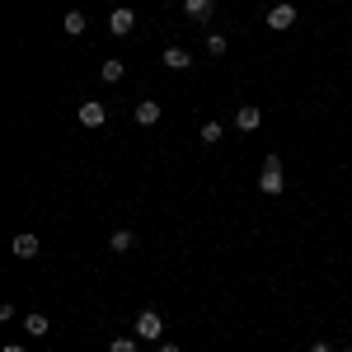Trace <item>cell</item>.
I'll list each match as a JSON object with an SVG mask.
<instances>
[{
  "label": "cell",
  "mask_w": 352,
  "mask_h": 352,
  "mask_svg": "<svg viewBox=\"0 0 352 352\" xmlns=\"http://www.w3.org/2000/svg\"><path fill=\"white\" fill-rule=\"evenodd\" d=\"M24 329H28V338H47V333H52L47 315H28V320H24Z\"/></svg>",
  "instance_id": "obj_10"
},
{
  "label": "cell",
  "mask_w": 352,
  "mask_h": 352,
  "mask_svg": "<svg viewBox=\"0 0 352 352\" xmlns=\"http://www.w3.org/2000/svg\"><path fill=\"white\" fill-rule=\"evenodd\" d=\"M258 188H263V192H282V188H287V174H282V160H277V155H268V160H263Z\"/></svg>",
  "instance_id": "obj_1"
},
{
  "label": "cell",
  "mask_w": 352,
  "mask_h": 352,
  "mask_svg": "<svg viewBox=\"0 0 352 352\" xmlns=\"http://www.w3.org/2000/svg\"><path fill=\"white\" fill-rule=\"evenodd\" d=\"M258 122H263V109H258V104H240V109H235V127H240V132H258Z\"/></svg>",
  "instance_id": "obj_3"
},
{
  "label": "cell",
  "mask_w": 352,
  "mask_h": 352,
  "mask_svg": "<svg viewBox=\"0 0 352 352\" xmlns=\"http://www.w3.org/2000/svg\"><path fill=\"white\" fill-rule=\"evenodd\" d=\"M99 76H104L109 85H118V80H122V61H104V66H99Z\"/></svg>",
  "instance_id": "obj_13"
},
{
  "label": "cell",
  "mask_w": 352,
  "mask_h": 352,
  "mask_svg": "<svg viewBox=\"0 0 352 352\" xmlns=\"http://www.w3.org/2000/svg\"><path fill=\"white\" fill-rule=\"evenodd\" d=\"M14 254L19 258H38V235H14Z\"/></svg>",
  "instance_id": "obj_11"
},
{
  "label": "cell",
  "mask_w": 352,
  "mask_h": 352,
  "mask_svg": "<svg viewBox=\"0 0 352 352\" xmlns=\"http://www.w3.org/2000/svg\"><path fill=\"white\" fill-rule=\"evenodd\" d=\"M160 352H179V348H174V343H160Z\"/></svg>",
  "instance_id": "obj_19"
},
{
  "label": "cell",
  "mask_w": 352,
  "mask_h": 352,
  "mask_svg": "<svg viewBox=\"0 0 352 352\" xmlns=\"http://www.w3.org/2000/svg\"><path fill=\"white\" fill-rule=\"evenodd\" d=\"M132 244H136V235H132V230H118V235L109 240V249H113V254H127Z\"/></svg>",
  "instance_id": "obj_12"
},
{
  "label": "cell",
  "mask_w": 352,
  "mask_h": 352,
  "mask_svg": "<svg viewBox=\"0 0 352 352\" xmlns=\"http://www.w3.org/2000/svg\"><path fill=\"white\" fill-rule=\"evenodd\" d=\"M212 10H217V0H184V14L197 19V24H207V19H212Z\"/></svg>",
  "instance_id": "obj_7"
},
{
  "label": "cell",
  "mask_w": 352,
  "mask_h": 352,
  "mask_svg": "<svg viewBox=\"0 0 352 352\" xmlns=\"http://www.w3.org/2000/svg\"><path fill=\"white\" fill-rule=\"evenodd\" d=\"M5 352H24V348H19V343H10V348H5Z\"/></svg>",
  "instance_id": "obj_20"
},
{
  "label": "cell",
  "mask_w": 352,
  "mask_h": 352,
  "mask_svg": "<svg viewBox=\"0 0 352 352\" xmlns=\"http://www.w3.org/2000/svg\"><path fill=\"white\" fill-rule=\"evenodd\" d=\"M80 122L85 127H104V122H109V109H104L99 99H85L80 104Z\"/></svg>",
  "instance_id": "obj_5"
},
{
  "label": "cell",
  "mask_w": 352,
  "mask_h": 352,
  "mask_svg": "<svg viewBox=\"0 0 352 352\" xmlns=\"http://www.w3.org/2000/svg\"><path fill=\"white\" fill-rule=\"evenodd\" d=\"M132 28H136V14H132V10H113V14H109V33H113V38H127Z\"/></svg>",
  "instance_id": "obj_6"
},
{
  "label": "cell",
  "mask_w": 352,
  "mask_h": 352,
  "mask_svg": "<svg viewBox=\"0 0 352 352\" xmlns=\"http://www.w3.org/2000/svg\"><path fill=\"white\" fill-rule=\"evenodd\" d=\"M66 33H71V38H80V33H85V14H80V10L66 14Z\"/></svg>",
  "instance_id": "obj_14"
},
{
  "label": "cell",
  "mask_w": 352,
  "mask_h": 352,
  "mask_svg": "<svg viewBox=\"0 0 352 352\" xmlns=\"http://www.w3.org/2000/svg\"><path fill=\"white\" fill-rule=\"evenodd\" d=\"M292 24H296V5H272V10H268V28L287 33Z\"/></svg>",
  "instance_id": "obj_4"
},
{
  "label": "cell",
  "mask_w": 352,
  "mask_h": 352,
  "mask_svg": "<svg viewBox=\"0 0 352 352\" xmlns=\"http://www.w3.org/2000/svg\"><path fill=\"white\" fill-rule=\"evenodd\" d=\"M109 352H136V343H132V338H113Z\"/></svg>",
  "instance_id": "obj_17"
},
{
  "label": "cell",
  "mask_w": 352,
  "mask_h": 352,
  "mask_svg": "<svg viewBox=\"0 0 352 352\" xmlns=\"http://www.w3.org/2000/svg\"><path fill=\"white\" fill-rule=\"evenodd\" d=\"M164 66H169V71H188L192 56L184 52V47H169V52H164Z\"/></svg>",
  "instance_id": "obj_9"
},
{
  "label": "cell",
  "mask_w": 352,
  "mask_h": 352,
  "mask_svg": "<svg viewBox=\"0 0 352 352\" xmlns=\"http://www.w3.org/2000/svg\"><path fill=\"white\" fill-rule=\"evenodd\" d=\"M160 333H164V320L155 315V310H141V315H136V338H146V343H155Z\"/></svg>",
  "instance_id": "obj_2"
},
{
  "label": "cell",
  "mask_w": 352,
  "mask_h": 352,
  "mask_svg": "<svg viewBox=\"0 0 352 352\" xmlns=\"http://www.w3.org/2000/svg\"><path fill=\"white\" fill-rule=\"evenodd\" d=\"M132 118L141 122V127H155V122H160V104H151V99H141V104L132 109Z\"/></svg>",
  "instance_id": "obj_8"
},
{
  "label": "cell",
  "mask_w": 352,
  "mask_h": 352,
  "mask_svg": "<svg viewBox=\"0 0 352 352\" xmlns=\"http://www.w3.org/2000/svg\"><path fill=\"white\" fill-rule=\"evenodd\" d=\"M310 352H333V348H329V343H315V348H310Z\"/></svg>",
  "instance_id": "obj_18"
},
{
  "label": "cell",
  "mask_w": 352,
  "mask_h": 352,
  "mask_svg": "<svg viewBox=\"0 0 352 352\" xmlns=\"http://www.w3.org/2000/svg\"><path fill=\"white\" fill-rule=\"evenodd\" d=\"M221 141V122H202V146H217Z\"/></svg>",
  "instance_id": "obj_16"
},
{
  "label": "cell",
  "mask_w": 352,
  "mask_h": 352,
  "mask_svg": "<svg viewBox=\"0 0 352 352\" xmlns=\"http://www.w3.org/2000/svg\"><path fill=\"white\" fill-rule=\"evenodd\" d=\"M226 47H230L226 33H207V52H212V56H226Z\"/></svg>",
  "instance_id": "obj_15"
}]
</instances>
